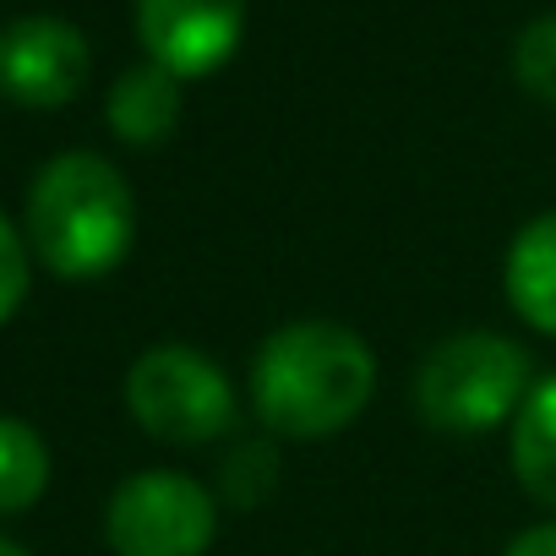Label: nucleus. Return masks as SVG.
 <instances>
[{
    "label": "nucleus",
    "mask_w": 556,
    "mask_h": 556,
    "mask_svg": "<svg viewBox=\"0 0 556 556\" xmlns=\"http://www.w3.org/2000/svg\"><path fill=\"white\" fill-rule=\"evenodd\" d=\"M377 393V355L344 323H285L251 361V409L267 437H339Z\"/></svg>",
    "instance_id": "nucleus-1"
},
{
    "label": "nucleus",
    "mask_w": 556,
    "mask_h": 556,
    "mask_svg": "<svg viewBox=\"0 0 556 556\" xmlns=\"http://www.w3.org/2000/svg\"><path fill=\"white\" fill-rule=\"evenodd\" d=\"M23 229L55 278H104L131 256L137 197L104 153H55L28 186Z\"/></svg>",
    "instance_id": "nucleus-2"
},
{
    "label": "nucleus",
    "mask_w": 556,
    "mask_h": 556,
    "mask_svg": "<svg viewBox=\"0 0 556 556\" xmlns=\"http://www.w3.org/2000/svg\"><path fill=\"white\" fill-rule=\"evenodd\" d=\"M534 377H529V355L491 328L475 333H453L442 339L420 371H415V415L442 431V437H485L513 426V415L523 409Z\"/></svg>",
    "instance_id": "nucleus-3"
},
{
    "label": "nucleus",
    "mask_w": 556,
    "mask_h": 556,
    "mask_svg": "<svg viewBox=\"0 0 556 556\" xmlns=\"http://www.w3.org/2000/svg\"><path fill=\"white\" fill-rule=\"evenodd\" d=\"M126 409L131 420L169 447H207L240 426V399L202 350L191 344H153L126 371Z\"/></svg>",
    "instance_id": "nucleus-4"
},
{
    "label": "nucleus",
    "mask_w": 556,
    "mask_h": 556,
    "mask_svg": "<svg viewBox=\"0 0 556 556\" xmlns=\"http://www.w3.org/2000/svg\"><path fill=\"white\" fill-rule=\"evenodd\" d=\"M104 540L115 556H202L218 540V502L197 475L142 469L115 485Z\"/></svg>",
    "instance_id": "nucleus-5"
},
{
    "label": "nucleus",
    "mask_w": 556,
    "mask_h": 556,
    "mask_svg": "<svg viewBox=\"0 0 556 556\" xmlns=\"http://www.w3.org/2000/svg\"><path fill=\"white\" fill-rule=\"evenodd\" d=\"M137 39L169 77H213L245 39V0H137Z\"/></svg>",
    "instance_id": "nucleus-6"
},
{
    "label": "nucleus",
    "mask_w": 556,
    "mask_h": 556,
    "mask_svg": "<svg viewBox=\"0 0 556 556\" xmlns=\"http://www.w3.org/2000/svg\"><path fill=\"white\" fill-rule=\"evenodd\" d=\"M88 39L50 12L0 28V93L23 110H61L88 83Z\"/></svg>",
    "instance_id": "nucleus-7"
},
{
    "label": "nucleus",
    "mask_w": 556,
    "mask_h": 556,
    "mask_svg": "<svg viewBox=\"0 0 556 556\" xmlns=\"http://www.w3.org/2000/svg\"><path fill=\"white\" fill-rule=\"evenodd\" d=\"M502 290H507V306L534 333L556 339V207L534 213L513 235L507 262H502Z\"/></svg>",
    "instance_id": "nucleus-8"
},
{
    "label": "nucleus",
    "mask_w": 556,
    "mask_h": 556,
    "mask_svg": "<svg viewBox=\"0 0 556 556\" xmlns=\"http://www.w3.org/2000/svg\"><path fill=\"white\" fill-rule=\"evenodd\" d=\"M104 115H110V131L121 142L159 148L180 126V77H169L164 66L142 61V66H131V72L115 77V88L104 99Z\"/></svg>",
    "instance_id": "nucleus-9"
},
{
    "label": "nucleus",
    "mask_w": 556,
    "mask_h": 556,
    "mask_svg": "<svg viewBox=\"0 0 556 556\" xmlns=\"http://www.w3.org/2000/svg\"><path fill=\"white\" fill-rule=\"evenodd\" d=\"M507 453H513L518 485L545 513H556V371L529 388L523 409L507 426Z\"/></svg>",
    "instance_id": "nucleus-10"
},
{
    "label": "nucleus",
    "mask_w": 556,
    "mask_h": 556,
    "mask_svg": "<svg viewBox=\"0 0 556 556\" xmlns=\"http://www.w3.org/2000/svg\"><path fill=\"white\" fill-rule=\"evenodd\" d=\"M50 485V447L45 437L17 420L0 415V513H28Z\"/></svg>",
    "instance_id": "nucleus-11"
},
{
    "label": "nucleus",
    "mask_w": 556,
    "mask_h": 556,
    "mask_svg": "<svg viewBox=\"0 0 556 556\" xmlns=\"http://www.w3.org/2000/svg\"><path fill=\"white\" fill-rule=\"evenodd\" d=\"M273 485H278V447H273V437L240 442L224 458V469H218V491H224L229 507H256V502L273 496Z\"/></svg>",
    "instance_id": "nucleus-12"
},
{
    "label": "nucleus",
    "mask_w": 556,
    "mask_h": 556,
    "mask_svg": "<svg viewBox=\"0 0 556 556\" xmlns=\"http://www.w3.org/2000/svg\"><path fill=\"white\" fill-rule=\"evenodd\" d=\"M513 77L529 99L556 104V12L534 17L513 39Z\"/></svg>",
    "instance_id": "nucleus-13"
},
{
    "label": "nucleus",
    "mask_w": 556,
    "mask_h": 556,
    "mask_svg": "<svg viewBox=\"0 0 556 556\" xmlns=\"http://www.w3.org/2000/svg\"><path fill=\"white\" fill-rule=\"evenodd\" d=\"M28 235H17V224L0 213V323H12L17 306L28 301Z\"/></svg>",
    "instance_id": "nucleus-14"
},
{
    "label": "nucleus",
    "mask_w": 556,
    "mask_h": 556,
    "mask_svg": "<svg viewBox=\"0 0 556 556\" xmlns=\"http://www.w3.org/2000/svg\"><path fill=\"white\" fill-rule=\"evenodd\" d=\"M502 556H556V518H551V523H534V529H523V534H513Z\"/></svg>",
    "instance_id": "nucleus-15"
},
{
    "label": "nucleus",
    "mask_w": 556,
    "mask_h": 556,
    "mask_svg": "<svg viewBox=\"0 0 556 556\" xmlns=\"http://www.w3.org/2000/svg\"><path fill=\"white\" fill-rule=\"evenodd\" d=\"M0 556H34V551H23L17 540H7V534H0Z\"/></svg>",
    "instance_id": "nucleus-16"
}]
</instances>
